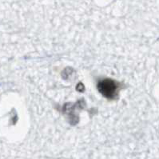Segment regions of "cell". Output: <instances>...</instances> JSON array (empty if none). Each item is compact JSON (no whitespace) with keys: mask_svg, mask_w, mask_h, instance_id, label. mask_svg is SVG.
<instances>
[{"mask_svg":"<svg viewBox=\"0 0 159 159\" xmlns=\"http://www.w3.org/2000/svg\"><path fill=\"white\" fill-rule=\"evenodd\" d=\"M98 87L102 95L110 99H114L116 97L119 86L115 81L111 79H104L99 82Z\"/></svg>","mask_w":159,"mask_h":159,"instance_id":"6da1fadb","label":"cell"}]
</instances>
